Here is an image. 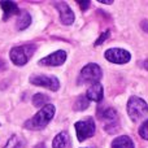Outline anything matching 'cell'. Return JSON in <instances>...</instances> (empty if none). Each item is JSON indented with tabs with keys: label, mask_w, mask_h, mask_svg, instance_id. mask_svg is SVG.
Listing matches in <instances>:
<instances>
[{
	"label": "cell",
	"mask_w": 148,
	"mask_h": 148,
	"mask_svg": "<svg viewBox=\"0 0 148 148\" xmlns=\"http://www.w3.org/2000/svg\"><path fill=\"white\" fill-rule=\"evenodd\" d=\"M142 66H143L146 70H148V59H147V60H144V61L142 62Z\"/></svg>",
	"instance_id": "23"
},
{
	"label": "cell",
	"mask_w": 148,
	"mask_h": 148,
	"mask_svg": "<svg viewBox=\"0 0 148 148\" xmlns=\"http://www.w3.org/2000/svg\"><path fill=\"white\" fill-rule=\"evenodd\" d=\"M0 7L4 10V21H7L8 18H10L12 16L20 14V8L13 1H0Z\"/></svg>",
	"instance_id": "12"
},
{
	"label": "cell",
	"mask_w": 148,
	"mask_h": 148,
	"mask_svg": "<svg viewBox=\"0 0 148 148\" xmlns=\"http://www.w3.org/2000/svg\"><path fill=\"white\" fill-rule=\"evenodd\" d=\"M142 29H143L146 33H148V22L147 21H143V22H142Z\"/></svg>",
	"instance_id": "22"
},
{
	"label": "cell",
	"mask_w": 148,
	"mask_h": 148,
	"mask_svg": "<svg viewBox=\"0 0 148 148\" xmlns=\"http://www.w3.org/2000/svg\"><path fill=\"white\" fill-rule=\"evenodd\" d=\"M103 96H104V91H103V86L97 82V83H92L91 86L87 90L86 97L88 100H92V101L100 103L103 100Z\"/></svg>",
	"instance_id": "11"
},
{
	"label": "cell",
	"mask_w": 148,
	"mask_h": 148,
	"mask_svg": "<svg viewBox=\"0 0 148 148\" xmlns=\"http://www.w3.org/2000/svg\"><path fill=\"white\" fill-rule=\"evenodd\" d=\"M77 4L81 7L82 10H86L87 8L90 7V4H91V3H90V1H82V0H78V1H77Z\"/></svg>",
	"instance_id": "21"
},
{
	"label": "cell",
	"mask_w": 148,
	"mask_h": 148,
	"mask_svg": "<svg viewBox=\"0 0 148 148\" xmlns=\"http://www.w3.org/2000/svg\"><path fill=\"white\" fill-rule=\"evenodd\" d=\"M31 23V17L27 12H20L17 18V29L18 30H25L26 27H29Z\"/></svg>",
	"instance_id": "15"
},
{
	"label": "cell",
	"mask_w": 148,
	"mask_h": 148,
	"mask_svg": "<svg viewBox=\"0 0 148 148\" xmlns=\"http://www.w3.org/2000/svg\"><path fill=\"white\" fill-rule=\"evenodd\" d=\"M65 61H66V52L60 49V51H56L53 53L48 55L47 57H44V59H42L39 61V65H43V66H60Z\"/></svg>",
	"instance_id": "9"
},
{
	"label": "cell",
	"mask_w": 148,
	"mask_h": 148,
	"mask_svg": "<svg viewBox=\"0 0 148 148\" xmlns=\"http://www.w3.org/2000/svg\"><path fill=\"white\" fill-rule=\"evenodd\" d=\"M97 116H99L101 125L104 130L109 134H113L117 131L120 127V122H118V116L114 108H100L97 110Z\"/></svg>",
	"instance_id": "4"
},
{
	"label": "cell",
	"mask_w": 148,
	"mask_h": 148,
	"mask_svg": "<svg viewBox=\"0 0 148 148\" xmlns=\"http://www.w3.org/2000/svg\"><path fill=\"white\" fill-rule=\"evenodd\" d=\"M139 135H140L143 139L148 140V120H146L140 125V127H139Z\"/></svg>",
	"instance_id": "19"
},
{
	"label": "cell",
	"mask_w": 148,
	"mask_h": 148,
	"mask_svg": "<svg viewBox=\"0 0 148 148\" xmlns=\"http://www.w3.org/2000/svg\"><path fill=\"white\" fill-rule=\"evenodd\" d=\"M127 114L131 121L138 122L148 114V104L139 96H131L127 101Z\"/></svg>",
	"instance_id": "2"
},
{
	"label": "cell",
	"mask_w": 148,
	"mask_h": 148,
	"mask_svg": "<svg viewBox=\"0 0 148 148\" xmlns=\"http://www.w3.org/2000/svg\"><path fill=\"white\" fill-rule=\"evenodd\" d=\"M69 142V135L66 131H61L55 136L53 142H52V148H65Z\"/></svg>",
	"instance_id": "14"
},
{
	"label": "cell",
	"mask_w": 148,
	"mask_h": 148,
	"mask_svg": "<svg viewBox=\"0 0 148 148\" xmlns=\"http://www.w3.org/2000/svg\"><path fill=\"white\" fill-rule=\"evenodd\" d=\"M35 49H36L35 44H25V46L13 47L9 52L10 61L14 65H17V66H23L25 64H27V61L34 55Z\"/></svg>",
	"instance_id": "3"
},
{
	"label": "cell",
	"mask_w": 148,
	"mask_h": 148,
	"mask_svg": "<svg viewBox=\"0 0 148 148\" xmlns=\"http://www.w3.org/2000/svg\"><path fill=\"white\" fill-rule=\"evenodd\" d=\"M109 35H110V31H109V30L104 31V33H103L101 35H100V38L97 39L96 42H95V46H100V44H101L103 42H104V40H107V39L109 38Z\"/></svg>",
	"instance_id": "20"
},
{
	"label": "cell",
	"mask_w": 148,
	"mask_h": 148,
	"mask_svg": "<svg viewBox=\"0 0 148 148\" xmlns=\"http://www.w3.org/2000/svg\"><path fill=\"white\" fill-rule=\"evenodd\" d=\"M35 148H44V144H43V143H42V144H39V146H36Z\"/></svg>",
	"instance_id": "26"
},
{
	"label": "cell",
	"mask_w": 148,
	"mask_h": 148,
	"mask_svg": "<svg viewBox=\"0 0 148 148\" xmlns=\"http://www.w3.org/2000/svg\"><path fill=\"white\" fill-rule=\"evenodd\" d=\"M4 68H5V64H4V61H3V60L0 59V70H1V69H4Z\"/></svg>",
	"instance_id": "25"
},
{
	"label": "cell",
	"mask_w": 148,
	"mask_h": 148,
	"mask_svg": "<svg viewBox=\"0 0 148 148\" xmlns=\"http://www.w3.org/2000/svg\"><path fill=\"white\" fill-rule=\"evenodd\" d=\"M47 101H48V96L44 94H36L33 96V104L36 108H43L44 105H47Z\"/></svg>",
	"instance_id": "17"
},
{
	"label": "cell",
	"mask_w": 148,
	"mask_h": 148,
	"mask_svg": "<svg viewBox=\"0 0 148 148\" xmlns=\"http://www.w3.org/2000/svg\"><path fill=\"white\" fill-rule=\"evenodd\" d=\"M90 105V100L86 97V95H81V96L77 97L75 103H74V109L78 110V112H82V110L87 109Z\"/></svg>",
	"instance_id": "16"
},
{
	"label": "cell",
	"mask_w": 148,
	"mask_h": 148,
	"mask_svg": "<svg viewBox=\"0 0 148 148\" xmlns=\"http://www.w3.org/2000/svg\"><path fill=\"white\" fill-rule=\"evenodd\" d=\"M100 3H103V4H113V0H100Z\"/></svg>",
	"instance_id": "24"
},
{
	"label": "cell",
	"mask_w": 148,
	"mask_h": 148,
	"mask_svg": "<svg viewBox=\"0 0 148 148\" xmlns=\"http://www.w3.org/2000/svg\"><path fill=\"white\" fill-rule=\"evenodd\" d=\"M104 57L109 62H113V64H126L131 60L130 52L123 48H117V47L108 48L104 52Z\"/></svg>",
	"instance_id": "7"
},
{
	"label": "cell",
	"mask_w": 148,
	"mask_h": 148,
	"mask_svg": "<svg viewBox=\"0 0 148 148\" xmlns=\"http://www.w3.org/2000/svg\"><path fill=\"white\" fill-rule=\"evenodd\" d=\"M103 77V72L101 68L97 64H87L83 66V69L81 70L78 77V81L77 83L78 84H84V83H97V82L101 79Z\"/></svg>",
	"instance_id": "5"
},
{
	"label": "cell",
	"mask_w": 148,
	"mask_h": 148,
	"mask_svg": "<svg viewBox=\"0 0 148 148\" xmlns=\"http://www.w3.org/2000/svg\"><path fill=\"white\" fill-rule=\"evenodd\" d=\"M55 112H56L55 105H52V104L44 105L33 118L26 121L25 127L29 129V130H42V129L46 127V126L49 123V121L53 118Z\"/></svg>",
	"instance_id": "1"
},
{
	"label": "cell",
	"mask_w": 148,
	"mask_h": 148,
	"mask_svg": "<svg viewBox=\"0 0 148 148\" xmlns=\"http://www.w3.org/2000/svg\"><path fill=\"white\" fill-rule=\"evenodd\" d=\"M21 147V140L18 139V136L13 135L12 138L8 140V143L5 144L4 148H20Z\"/></svg>",
	"instance_id": "18"
},
{
	"label": "cell",
	"mask_w": 148,
	"mask_h": 148,
	"mask_svg": "<svg viewBox=\"0 0 148 148\" xmlns=\"http://www.w3.org/2000/svg\"><path fill=\"white\" fill-rule=\"evenodd\" d=\"M112 148H135L130 136L121 135L112 142Z\"/></svg>",
	"instance_id": "13"
},
{
	"label": "cell",
	"mask_w": 148,
	"mask_h": 148,
	"mask_svg": "<svg viewBox=\"0 0 148 148\" xmlns=\"http://www.w3.org/2000/svg\"><path fill=\"white\" fill-rule=\"evenodd\" d=\"M30 83L35 86L46 87L51 91H57L60 88V82L56 77L53 75H44V74H38V75L30 77Z\"/></svg>",
	"instance_id": "8"
},
{
	"label": "cell",
	"mask_w": 148,
	"mask_h": 148,
	"mask_svg": "<svg viewBox=\"0 0 148 148\" xmlns=\"http://www.w3.org/2000/svg\"><path fill=\"white\" fill-rule=\"evenodd\" d=\"M74 129H75V134H77L78 142H83V140H86V139L91 138V136L95 134L96 125H95L94 118L87 117V118H84V120L75 122Z\"/></svg>",
	"instance_id": "6"
},
{
	"label": "cell",
	"mask_w": 148,
	"mask_h": 148,
	"mask_svg": "<svg viewBox=\"0 0 148 148\" xmlns=\"http://www.w3.org/2000/svg\"><path fill=\"white\" fill-rule=\"evenodd\" d=\"M55 7H56V9L59 10V13H60V20H61V22L66 26L72 25L74 22L75 16H74V12L70 9L69 5H68L66 3L57 1V3H55Z\"/></svg>",
	"instance_id": "10"
}]
</instances>
